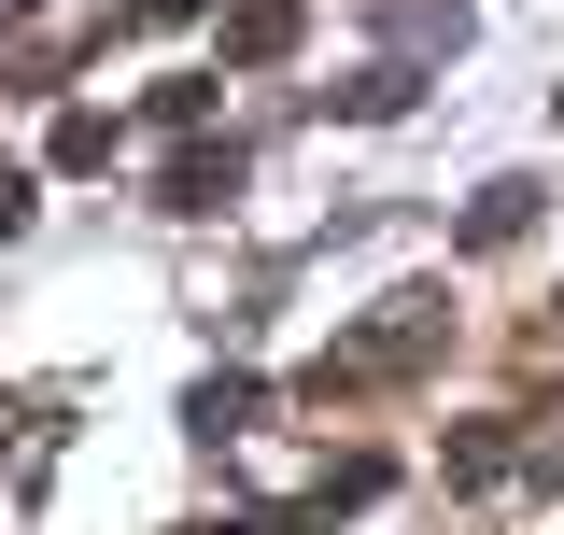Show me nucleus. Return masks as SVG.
Masks as SVG:
<instances>
[{"label":"nucleus","instance_id":"1","mask_svg":"<svg viewBox=\"0 0 564 535\" xmlns=\"http://www.w3.org/2000/svg\"><path fill=\"white\" fill-rule=\"evenodd\" d=\"M240 184H254V170H240V141H184V155L155 170V211H184V226H198V211H226Z\"/></svg>","mask_w":564,"mask_h":535},{"label":"nucleus","instance_id":"2","mask_svg":"<svg viewBox=\"0 0 564 535\" xmlns=\"http://www.w3.org/2000/svg\"><path fill=\"white\" fill-rule=\"evenodd\" d=\"M536 211H551V184H536V170H494L480 198H466V226H452V240H466V254H508Z\"/></svg>","mask_w":564,"mask_h":535},{"label":"nucleus","instance_id":"3","mask_svg":"<svg viewBox=\"0 0 564 535\" xmlns=\"http://www.w3.org/2000/svg\"><path fill=\"white\" fill-rule=\"evenodd\" d=\"M296 43H311V0H240L226 14V70H282Z\"/></svg>","mask_w":564,"mask_h":535},{"label":"nucleus","instance_id":"4","mask_svg":"<svg viewBox=\"0 0 564 535\" xmlns=\"http://www.w3.org/2000/svg\"><path fill=\"white\" fill-rule=\"evenodd\" d=\"M254 423H269V381H240V367H212L198 395H184V437H198V451H226V437H254Z\"/></svg>","mask_w":564,"mask_h":535},{"label":"nucleus","instance_id":"5","mask_svg":"<svg viewBox=\"0 0 564 535\" xmlns=\"http://www.w3.org/2000/svg\"><path fill=\"white\" fill-rule=\"evenodd\" d=\"M410 99H423V85H410L395 57H381V70H352V85H325V113H352V128H395Z\"/></svg>","mask_w":564,"mask_h":535},{"label":"nucleus","instance_id":"6","mask_svg":"<svg viewBox=\"0 0 564 535\" xmlns=\"http://www.w3.org/2000/svg\"><path fill=\"white\" fill-rule=\"evenodd\" d=\"M43 155H57L70 184H85V170H113V113H57V141H43Z\"/></svg>","mask_w":564,"mask_h":535},{"label":"nucleus","instance_id":"7","mask_svg":"<svg viewBox=\"0 0 564 535\" xmlns=\"http://www.w3.org/2000/svg\"><path fill=\"white\" fill-rule=\"evenodd\" d=\"M155 128H212V70H170L155 85Z\"/></svg>","mask_w":564,"mask_h":535},{"label":"nucleus","instance_id":"8","mask_svg":"<svg viewBox=\"0 0 564 535\" xmlns=\"http://www.w3.org/2000/svg\"><path fill=\"white\" fill-rule=\"evenodd\" d=\"M184 14H212V0H128L113 29H184Z\"/></svg>","mask_w":564,"mask_h":535},{"label":"nucleus","instance_id":"9","mask_svg":"<svg viewBox=\"0 0 564 535\" xmlns=\"http://www.w3.org/2000/svg\"><path fill=\"white\" fill-rule=\"evenodd\" d=\"M0 240H29V170H0Z\"/></svg>","mask_w":564,"mask_h":535},{"label":"nucleus","instance_id":"10","mask_svg":"<svg viewBox=\"0 0 564 535\" xmlns=\"http://www.w3.org/2000/svg\"><path fill=\"white\" fill-rule=\"evenodd\" d=\"M551 113H564V99H551Z\"/></svg>","mask_w":564,"mask_h":535}]
</instances>
